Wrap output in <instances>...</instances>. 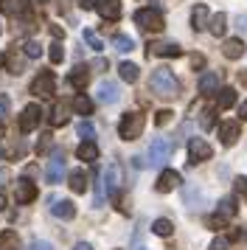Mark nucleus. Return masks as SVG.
Wrapping results in <instances>:
<instances>
[{"label": "nucleus", "instance_id": "nucleus-17", "mask_svg": "<svg viewBox=\"0 0 247 250\" xmlns=\"http://www.w3.org/2000/svg\"><path fill=\"white\" fill-rule=\"evenodd\" d=\"M70 121V104L56 102V107L51 110V126H65Z\"/></svg>", "mask_w": 247, "mask_h": 250}, {"label": "nucleus", "instance_id": "nucleus-12", "mask_svg": "<svg viewBox=\"0 0 247 250\" xmlns=\"http://www.w3.org/2000/svg\"><path fill=\"white\" fill-rule=\"evenodd\" d=\"M180 183H183V180H180V174L174 169H163V171H160V177H157V183H155V188L160 194H168V191H174Z\"/></svg>", "mask_w": 247, "mask_h": 250}, {"label": "nucleus", "instance_id": "nucleus-41", "mask_svg": "<svg viewBox=\"0 0 247 250\" xmlns=\"http://www.w3.org/2000/svg\"><path fill=\"white\" fill-rule=\"evenodd\" d=\"M227 248H230V239L227 236H216L211 245H208V250H227Z\"/></svg>", "mask_w": 247, "mask_h": 250}, {"label": "nucleus", "instance_id": "nucleus-50", "mask_svg": "<svg viewBox=\"0 0 247 250\" xmlns=\"http://www.w3.org/2000/svg\"><path fill=\"white\" fill-rule=\"evenodd\" d=\"M73 250H93V245H87V242H79V245H73Z\"/></svg>", "mask_w": 247, "mask_h": 250}, {"label": "nucleus", "instance_id": "nucleus-29", "mask_svg": "<svg viewBox=\"0 0 247 250\" xmlns=\"http://www.w3.org/2000/svg\"><path fill=\"white\" fill-rule=\"evenodd\" d=\"M0 250H20V239L14 230H3L0 233Z\"/></svg>", "mask_w": 247, "mask_h": 250}, {"label": "nucleus", "instance_id": "nucleus-18", "mask_svg": "<svg viewBox=\"0 0 247 250\" xmlns=\"http://www.w3.org/2000/svg\"><path fill=\"white\" fill-rule=\"evenodd\" d=\"M191 25H194V31L208 28V6H205V3H197V6L191 9Z\"/></svg>", "mask_w": 247, "mask_h": 250}, {"label": "nucleus", "instance_id": "nucleus-31", "mask_svg": "<svg viewBox=\"0 0 247 250\" xmlns=\"http://www.w3.org/2000/svg\"><path fill=\"white\" fill-rule=\"evenodd\" d=\"M152 230H155L157 236H171V233H174V225H171V219H163V216H160V219H155V222H152Z\"/></svg>", "mask_w": 247, "mask_h": 250}, {"label": "nucleus", "instance_id": "nucleus-5", "mask_svg": "<svg viewBox=\"0 0 247 250\" xmlns=\"http://www.w3.org/2000/svg\"><path fill=\"white\" fill-rule=\"evenodd\" d=\"M56 90V79H54V70H42V73H37V79L31 82V93L34 96H51Z\"/></svg>", "mask_w": 247, "mask_h": 250}, {"label": "nucleus", "instance_id": "nucleus-39", "mask_svg": "<svg viewBox=\"0 0 247 250\" xmlns=\"http://www.w3.org/2000/svg\"><path fill=\"white\" fill-rule=\"evenodd\" d=\"M48 149H51V129L40 138V144H37V155H42V158H45V155H48Z\"/></svg>", "mask_w": 247, "mask_h": 250}, {"label": "nucleus", "instance_id": "nucleus-1", "mask_svg": "<svg viewBox=\"0 0 247 250\" xmlns=\"http://www.w3.org/2000/svg\"><path fill=\"white\" fill-rule=\"evenodd\" d=\"M149 90L160 96V99H177L180 93V82L174 76V70L171 68H157L152 70V76H149Z\"/></svg>", "mask_w": 247, "mask_h": 250}, {"label": "nucleus", "instance_id": "nucleus-47", "mask_svg": "<svg viewBox=\"0 0 247 250\" xmlns=\"http://www.w3.org/2000/svg\"><path fill=\"white\" fill-rule=\"evenodd\" d=\"M191 68L202 70V68H205V57H202V54H194V57H191Z\"/></svg>", "mask_w": 247, "mask_h": 250}, {"label": "nucleus", "instance_id": "nucleus-9", "mask_svg": "<svg viewBox=\"0 0 247 250\" xmlns=\"http://www.w3.org/2000/svg\"><path fill=\"white\" fill-rule=\"evenodd\" d=\"M104 194H110V197H118V188H121V166L118 163H110L107 169H104Z\"/></svg>", "mask_w": 247, "mask_h": 250}, {"label": "nucleus", "instance_id": "nucleus-28", "mask_svg": "<svg viewBox=\"0 0 247 250\" xmlns=\"http://www.w3.org/2000/svg\"><path fill=\"white\" fill-rule=\"evenodd\" d=\"M236 211H239V205H236V197H222L219 200V208H216V214H222V216H236Z\"/></svg>", "mask_w": 247, "mask_h": 250}, {"label": "nucleus", "instance_id": "nucleus-48", "mask_svg": "<svg viewBox=\"0 0 247 250\" xmlns=\"http://www.w3.org/2000/svg\"><path fill=\"white\" fill-rule=\"evenodd\" d=\"M51 34H54V40H56V42H59V40H62V37H65V31H62V28H59V25H51Z\"/></svg>", "mask_w": 247, "mask_h": 250}, {"label": "nucleus", "instance_id": "nucleus-20", "mask_svg": "<svg viewBox=\"0 0 247 250\" xmlns=\"http://www.w3.org/2000/svg\"><path fill=\"white\" fill-rule=\"evenodd\" d=\"M222 54H225L227 59H239L242 54H245V42H242L239 37H230V40H225Z\"/></svg>", "mask_w": 247, "mask_h": 250}, {"label": "nucleus", "instance_id": "nucleus-51", "mask_svg": "<svg viewBox=\"0 0 247 250\" xmlns=\"http://www.w3.org/2000/svg\"><path fill=\"white\" fill-rule=\"evenodd\" d=\"M107 68V59H96V70H104Z\"/></svg>", "mask_w": 247, "mask_h": 250}, {"label": "nucleus", "instance_id": "nucleus-53", "mask_svg": "<svg viewBox=\"0 0 247 250\" xmlns=\"http://www.w3.org/2000/svg\"><path fill=\"white\" fill-rule=\"evenodd\" d=\"M6 180H9V171H6V169H0V183H6Z\"/></svg>", "mask_w": 247, "mask_h": 250}, {"label": "nucleus", "instance_id": "nucleus-32", "mask_svg": "<svg viewBox=\"0 0 247 250\" xmlns=\"http://www.w3.org/2000/svg\"><path fill=\"white\" fill-rule=\"evenodd\" d=\"M73 110H76L79 115H90L93 113V102H90L84 93H79L76 99H73Z\"/></svg>", "mask_w": 247, "mask_h": 250}, {"label": "nucleus", "instance_id": "nucleus-37", "mask_svg": "<svg viewBox=\"0 0 247 250\" xmlns=\"http://www.w3.org/2000/svg\"><path fill=\"white\" fill-rule=\"evenodd\" d=\"M76 132L84 138V141H93V138H96V126L90 124V121H82V124L76 126Z\"/></svg>", "mask_w": 247, "mask_h": 250}, {"label": "nucleus", "instance_id": "nucleus-25", "mask_svg": "<svg viewBox=\"0 0 247 250\" xmlns=\"http://www.w3.org/2000/svg\"><path fill=\"white\" fill-rule=\"evenodd\" d=\"M208 28H211L213 37H222L225 31H227V14H225V12H216L211 20H208Z\"/></svg>", "mask_w": 247, "mask_h": 250}, {"label": "nucleus", "instance_id": "nucleus-3", "mask_svg": "<svg viewBox=\"0 0 247 250\" xmlns=\"http://www.w3.org/2000/svg\"><path fill=\"white\" fill-rule=\"evenodd\" d=\"M135 23L138 28H144V31H163V12L160 9H152V6H146V9H138L135 12Z\"/></svg>", "mask_w": 247, "mask_h": 250}, {"label": "nucleus", "instance_id": "nucleus-2", "mask_svg": "<svg viewBox=\"0 0 247 250\" xmlns=\"http://www.w3.org/2000/svg\"><path fill=\"white\" fill-rule=\"evenodd\" d=\"M146 126V118L141 113H124V118L118 121V135L124 141H135V138H141Z\"/></svg>", "mask_w": 247, "mask_h": 250}, {"label": "nucleus", "instance_id": "nucleus-19", "mask_svg": "<svg viewBox=\"0 0 247 250\" xmlns=\"http://www.w3.org/2000/svg\"><path fill=\"white\" fill-rule=\"evenodd\" d=\"M51 214L59 216V219H73V216H76V205L70 203V200H56V203L51 205Z\"/></svg>", "mask_w": 247, "mask_h": 250}, {"label": "nucleus", "instance_id": "nucleus-36", "mask_svg": "<svg viewBox=\"0 0 247 250\" xmlns=\"http://www.w3.org/2000/svg\"><path fill=\"white\" fill-rule=\"evenodd\" d=\"M84 42H87L90 48H93V51H104V42H101V37L96 34V31H84Z\"/></svg>", "mask_w": 247, "mask_h": 250}, {"label": "nucleus", "instance_id": "nucleus-21", "mask_svg": "<svg viewBox=\"0 0 247 250\" xmlns=\"http://www.w3.org/2000/svg\"><path fill=\"white\" fill-rule=\"evenodd\" d=\"M99 14L104 20H118L121 17V3L118 0H104V3H99Z\"/></svg>", "mask_w": 247, "mask_h": 250}, {"label": "nucleus", "instance_id": "nucleus-46", "mask_svg": "<svg viewBox=\"0 0 247 250\" xmlns=\"http://www.w3.org/2000/svg\"><path fill=\"white\" fill-rule=\"evenodd\" d=\"M9 110H11L9 96H6V93H0V115H9Z\"/></svg>", "mask_w": 247, "mask_h": 250}, {"label": "nucleus", "instance_id": "nucleus-10", "mask_svg": "<svg viewBox=\"0 0 247 250\" xmlns=\"http://www.w3.org/2000/svg\"><path fill=\"white\" fill-rule=\"evenodd\" d=\"M14 197H17V203L20 205H28L37 200V186L31 183V177H20L17 180V191H14Z\"/></svg>", "mask_w": 247, "mask_h": 250}, {"label": "nucleus", "instance_id": "nucleus-40", "mask_svg": "<svg viewBox=\"0 0 247 250\" xmlns=\"http://www.w3.org/2000/svg\"><path fill=\"white\" fill-rule=\"evenodd\" d=\"M48 54H51V62H54V65H59V62L65 59V51H62V42H54Z\"/></svg>", "mask_w": 247, "mask_h": 250}, {"label": "nucleus", "instance_id": "nucleus-22", "mask_svg": "<svg viewBox=\"0 0 247 250\" xmlns=\"http://www.w3.org/2000/svg\"><path fill=\"white\" fill-rule=\"evenodd\" d=\"M219 90V73H213V70H208V73H202L200 76V93H216Z\"/></svg>", "mask_w": 247, "mask_h": 250}, {"label": "nucleus", "instance_id": "nucleus-55", "mask_svg": "<svg viewBox=\"0 0 247 250\" xmlns=\"http://www.w3.org/2000/svg\"><path fill=\"white\" fill-rule=\"evenodd\" d=\"M0 138H6V124L0 121Z\"/></svg>", "mask_w": 247, "mask_h": 250}, {"label": "nucleus", "instance_id": "nucleus-30", "mask_svg": "<svg viewBox=\"0 0 247 250\" xmlns=\"http://www.w3.org/2000/svg\"><path fill=\"white\" fill-rule=\"evenodd\" d=\"M118 76H121L124 82H138V65H132V62H121L118 65Z\"/></svg>", "mask_w": 247, "mask_h": 250}, {"label": "nucleus", "instance_id": "nucleus-34", "mask_svg": "<svg viewBox=\"0 0 247 250\" xmlns=\"http://www.w3.org/2000/svg\"><path fill=\"white\" fill-rule=\"evenodd\" d=\"M112 45H115V51H118V54H129V51L135 48V42H132V37L118 34L115 40H112Z\"/></svg>", "mask_w": 247, "mask_h": 250}, {"label": "nucleus", "instance_id": "nucleus-7", "mask_svg": "<svg viewBox=\"0 0 247 250\" xmlns=\"http://www.w3.org/2000/svg\"><path fill=\"white\" fill-rule=\"evenodd\" d=\"M40 121H42V107L40 104H25V110L20 113V129L31 132V129H37Z\"/></svg>", "mask_w": 247, "mask_h": 250}, {"label": "nucleus", "instance_id": "nucleus-49", "mask_svg": "<svg viewBox=\"0 0 247 250\" xmlns=\"http://www.w3.org/2000/svg\"><path fill=\"white\" fill-rule=\"evenodd\" d=\"M82 9H96V0H76Z\"/></svg>", "mask_w": 247, "mask_h": 250}, {"label": "nucleus", "instance_id": "nucleus-24", "mask_svg": "<svg viewBox=\"0 0 247 250\" xmlns=\"http://www.w3.org/2000/svg\"><path fill=\"white\" fill-rule=\"evenodd\" d=\"M76 158L79 160H99V146H96V141H84V144H79L76 149Z\"/></svg>", "mask_w": 247, "mask_h": 250}, {"label": "nucleus", "instance_id": "nucleus-14", "mask_svg": "<svg viewBox=\"0 0 247 250\" xmlns=\"http://www.w3.org/2000/svg\"><path fill=\"white\" fill-rule=\"evenodd\" d=\"M96 99H99L101 104H115L118 99H121V90H118L115 82H101L99 90H96Z\"/></svg>", "mask_w": 247, "mask_h": 250}, {"label": "nucleus", "instance_id": "nucleus-44", "mask_svg": "<svg viewBox=\"0 0 247 250\" xmlns=\"http://www.w3.org/2000/svg\"><path fill=\"white\" fill-rule=\"evenodd\" d=\"M96 205H104V183H101L99 171H96Z\"/></svg>", "mask_w": 247, "mask_h": 250}, {"label": "nucleus", "instance_id": "nucleus-4", "mask_svg": "<svg viewBox=\"0 0 247 250\" xmlns=\"http://www.w3.org/2000/svg\"><path fill=\"white\" fill-rule=\"evenodd\" d=\"M171 155V141L168 138H155L152 141V146H149V166H163Z\"/></svg>", "mask_w": 247, "mask_h": 250}, {"label": "nucleus", "instance_id": "nucleus-6", "mask_svg": "<svg viewBox=\"0 0 247 250\" xmlns=\"http://www.w3.org/2000/svg\"><path fill=\"white\" fill-rule=\"evenodd\" d=\"M188 158H191V163L211 160V158H213L211 144H208V141H202V138H191V141H188Z\"/></svg>", "mask_w": 247, "mask_h": 250}, {"label": "nucleus", "instance_id": "nucleus-8", "mask_svg": "<svg viewBox=\"0 0 247 250\" xmlns=\"http://www.w3.org/2000/svg\"><path fill=\"white\" fill-rule=\"evenodd\" d=\"M45 177H48V183H51V186H59V183H62V177H65V155H62L59 149L54 152V158H51V163H48Z\"/></svg>", "mask_w": 247, "mask_h": 250}, {"label": "nucleus", "instance_id": "nucleus-57", "mask_svg": "<svg viewBox=\"0 0 247 250\" xmlns=\"http://www.w3.org/2000/svg\"><path fill=\"white\" fill-rule=\"evenodd\" d=\"M245 239H247V230H245Z\"/></svg>", "mask_w": 247, "mask_h": 250}, {"label": "nucleus", "instance_id": "nucleus-23", "mask_svg": "<svg viewBox=\"0 0 247 250\" xmlns=\"http://www.w3.org/2000/svg\"><path fill=\"white\" fill-rule=\"evenodd\" d=\"M236 104V90L233 87H222L216 90V110H230Z\"/></svg>", "mask_w": 247, "mask_h": 250}, {"label": "nucleus", "instance_id": "nucleus-16", "mask_svg": "<svg viewBox=\"0 0 247 250\" xmlns=\"http://www.w3.org/2000/svg\"><path fill=\"white\" fill-rule=\"evenodd\" d=\"M3 65H6V70L9 73H22L25 70V57H22V51H9L6 57H3Z\"/></svg>", "mask_w": 247, "mask_h": 250}, {"label": "nucleus", "instance_id": "nucleus-43", "mask_svg": "<svg viewBox=\"0 0 247 250\" xmlns=\"http://www.w3.org/2000/svg\"><path fill=\"white\" fill-rule=\"evenodd\" d=\"M236 194L242 197V200H247V177H236Z\"/></svg>", "mask_w": 247, "mask_h": 250}, {"label": "nucleus", "instance_id": "nucleus-45", "mask_svg": "<svg viewBox=\"0 0 247 250\" xmlns=\"http://www.w3.org/2000/svg\"><path fill=\"white\" fill-rule=\"evenodd\" d=\"M28 250H54V245H51V242H42V239H37V242L28 245Z\"/></svg>", "mask_w": 247, "mask_h": 250}, {"label": "nucleus", "instance_id": "nucleus-15", "mask_svg": "<svg viewBox=\"0 0 247 250\" xmlns=\"http://www.w3.org/2000/svg\"><path fill=\"white\" fill-rule=\"evenodd\" d=\"M90 82V70L84 68V65H76V68L67 73V84L73 87V90H84Z\"/></svg>", "mask_w": 247, "mask_h": 250}, {"label": "nucleus", "instance_id": "nucleus-38", "mask_svg": "<svg viewBox=\"0 0 247 250\" xmlns=\"http://www.w3.org/2000/svg\"><path fill=\"white\" fill-rule=\"evenodd\" d=\"M227 216H222V214H213V216H208V228H213V230H222V228H227Z\"/></svg>", "mask_w": 247, "mask_h": 250}, {"label": "nucleus", "instance_id": "nucleus-35", "mask_svg": "<svg viewBox=\"0 0 247 250\" xmlns=\"http://www.w3.org/2000/svg\"><path fill=\"white\" fill-rule=\"evenodd\" d=\"M20 51H22V57H25V59H40V57H42V45H40V42H34V40H31V42H25Z\"/></svg>", "mask_w": 247, "mask_h": 250}, {"label": "nucleus", "instance_id": "nucleus-42", "mask_svg": "<svg viewBox=\"0 0 247 250\" xmlns=\"http://www.w3.org/2000/svg\"><path fill=\"white\" fill-rule=\"evenodd\" d=\"M171 110H157V115H155V124L157 126H163V124H168V121H171Z\"/></svg>", "mask_w": 247, "mask_h": 250}, {"label": "nucleus", "instance_id": "nucleus-58", "mask_svg": "<svg viewBox=\"0 0 247 250\" xmlns=\"http://www.w3.org/2000/svg\"><path fill=\"white\" fill-rule=\"evenodd\" d=\"M0 3H3V0H0Z\"/></svg>", "mask_w": 247, "mask_h": 250}, {"label": "nucleus", "instance_id": "nucleus-13", "mask_svg": "<svg viewBox=\"0 0 247 250\" xmlns=\"http://www.w3.org/2000/svg\"><path fill=\"white\" fill-rule=\"evenodd\" d=\"M149 57L177 59V57H183V48H180L177 42H155V45H149Z\"/></svg>", "mask_w": 247, "mask_h": 250}, {"label": "nucleus", "instance_id": "nucleus-27", "mask_svg": "<svg viewBox=\"0 0 247 250\" xmlns=\"http://www.w3.org/2000/svg\"><path fill=\"white\" fill-rule=\"evenodd\" d=\"M67 186H70V188H73V191L76 194H82V191H87V174H84V171H70V183H67Z\"/></svg>", "mask_w": 247, "mask_h": 250}, {"label": "nucleus", "instance_id": "nucleus-54", "mask_svg": "<svg viewBox=\"0 0 247 250\" xmlns=\"http://www.w3.org/2000/svg\"><path fill=\"white\" fill-rule=\"evenodd\" d=\"M6 208V194H0V211Z\"/></svg>", "mask_w": 247, "mask_h": 250}, {"label": "nucleus", "instance_id": "nucleus-33", "mask_svg": "<svg viewBox=\"0 0 247 250\" xmlns=\"http://www.w3.org/2000/svg\"><path fill=\"white\" fill-rule=\"evenodd\" d=\"M200 126L202 129H213V126H216V110H213V107H205L200 113Z\"/></svg>", "mask_w": 247, "mask_h": 250}, {"label": "nucleus", "instance_id": "nucleus-11", "mask_svg": "<svg viewBox=\"0 0 247 250\" xmlns=\"http://www.w3.org/2000/svg\"><path fill=\"white\" fill-rule=\"evenodd\" d=\"M242 135V124L239 121H225L219 124V141H222V146H233L236 141Z\"/></svg>", "mask_w": 247, "mask_h": 250}, {"label": "nucleus", "instance_id": "nucleus-52", "mask_svg": "<svg viewBox=\"0 0 247 250\" xmlns=\"http://www.w3.org/2000/svg\"><path fill=\"white\" fill-rule=\"evenodd\" d=\"M239 115H242V118H247V102L242 104V107H239Z\"/></svg>", "mask_w": 247, "mask_h": 250}, {"label": "nucleus", "instance_id": "nucleus-56", "mask_svg": "<svg viewBox=\"0 0 247 250\" xmlns=\"http://www.w3.org/2000/svg\"><path fill=\"white\" fill-rule=\"evenodd\" d=\"M3 158H6V152H3V149H0V160H3Z\"/></svg>", "mask_w": 247, "mask_h": 250}, {"label": "nucleus", "instance_id": "nucleus-26", "mask_svg": "<svg viewBox=\"0 0 247 250\" xmlns=\"http://www.w3.org/2000/svg\"><path fill=\"white\" fill-rule=\"evenodd\" d=\"M0 6H3V12L6 14H25L28 12V6H31V0H3Z\"/></svg>", "mask_w": 247, "mask_h": 250}]
</instances>
